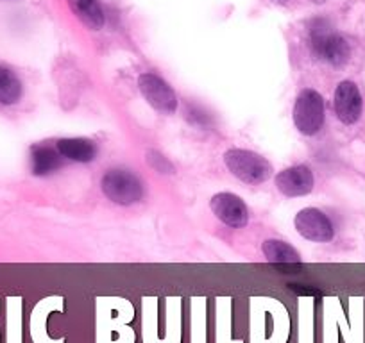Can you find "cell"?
Listing matches in <instances>:
<instances>
[{
	"instance_id": "obj_6",
	"label": "cell",
	"mask_w": 365,
	"mask_h": 343,
	"mask_svg": "<svg viewBox=\"0 0 365 343\" xmlns=\"http://www.w3.org/2000/svg\"><path fill=\"white\" fill-rule=\"evenodd\" d=\"M296 231L304 240L326 243L335 236V227L329 216L317 208H304L294 218Z\"/></svg>"
},
{
	"instance_id": "obj_1",
	"label": "cell",
	"mask_w": 365,
	"mask_h": 343,
	"mask_svg": "<svg viewBox=\"0 0 365 343\" xmlns=\"http://www.w3.org/2000/svg\"><path fill=\"white\" fill-rule=\"evenodd\" d=\"M308 45L312 54L333 66H342L349 61L351 48L346 38L340 36L326 20L317 19L308 29Z\"/></svg>"
},
{
	"instance_id": "obj_7",
	"label": "cell",
	"mask_w": 365,
	"mask_h": 343,
	"mask_svg": "<svg viewBox=\"0 0 365 343\" xmlns=\"http://www.w3.org/2000/svg\"><path fill=\"white\" fill-rule=\"evenodd\" d=\"M333 107L335 115L342 124L353 125L360 120L361 110H364V100L361 93L353 80H342L339 83L333 95Z\"/></svg>"
},
{
	"instance_id": "obj_9",
	"label": "cell",
	"mask_w": 365,
	"mask_h": 343,
	"mask_svg": "<svg viewBox=\"0 0 365 343\" xmlns=\"http://www.w3.org/2000/svg\"><path fill=\"white\" fill-rule=\"evenodd\" d=\"M274 183H276L279 194L285 197H301L314 190V172L307 164H296V167L279 172Z\"/></svg>"
},
{
	"instance_id": "obj_13",
	"label": "cell",
	"mask_w": 365,
	"mask_h": 343,
	"mask_svg": "<svg viewBox=\"0 0 365 343\" xmlns=\"http://www.w3.org/2000/svg\"><path fill=\"white\" fill-rule=\"evenodd\" d=\"M263 255L274 265H299L301 255L292 245L282 240H265L262 245Z\"/></svg>"
},
{
	"instance_id": "obj_2",
	"label": "cell",
	"mask_w": 365,
	"mask_h": 343,
	"mask_svg": "<svg viewBox=\"0 0 365 343\" xmlns=\"http://www.w3.org/2000/svg\"><path fill=\"white\" fill-rule=\"evenodd\" d=\"M224 163L237 179H240L245 184H252V186L265 183L272 176V164L252 150H227L224 154Z\"/></svg>"
},
{
	"instance_id": "obj_11",
	"label": "cell",
	"mask_w": 365,
	"mask_h": 343,
	"mask_svg": "<svg viewBox=\"0 0 365 343\" xmlns=\"http://www.w3.org/2000/svg\"><path fill=\"white\" fill-rule=\"evenodd\" d=\"M59 167H61V156L58 149L43 143L31 147V168L34 176H51Z\"/></svg>"
},
{
	"instance_id": "obj_8",
	"label": "cell",
	"mask_w": 365,
	"mask_h": 343,
	"mask_svg": "<svg viewBox=\"0 0 365 343\" xmlns=\"http://www.w3.org/2000/svg\"><path fill=\"white\" fill-rule=\"evenodd\" d=\"M213 215L227 227L242 229L249 222V209L245 202L235 194H217L210 202Z\"/></svg>"
},
{
	"instance_id": "obj_3",
	"label": "cell",
	"mask_w": 365,
	"mask_h": 343,
	"mask_svg": "<svg viewBox=\"0 0 365 343\" xmlns=\"http://www.w3.org/2000/svg\"><path fill=\"white\" fill-rule=\"evenodd\" d=\"M326 107L321 93L314 88L301 90L292 110L294 125L303 136H315L324 125Z\"/></svg>"
},
{
	"instance_id": "obj_14",
	"label": "cell",
	"mask_w": 365,
	"mask_h": 343,
	"mask_svg": "<svg viewBox=\"0 0 365 343\" xmlns=\"http://www.w3.org/2000/svg\"><path fill=\"white\" fill-rule=\"evenodd\" d=\"M24 93L22 80L8 66H0V104L2 106H13L20 102Z\"/></svg>"
},
{
	"instance_id": "obj_16",
	"label": "cell",
	"mask_w": 365,
	"mask_h": 343,
	"mask_svg": "<svg viewBox=\"0 0 365 343\" xmlns=\"http://www.w3.org/2000/svg\"><path fill=\"white\" fill-rule=\"evenodd\" d=\"M312 2H315V4H322V2H326V0H312Z\"/></svg>"
},
{
	"instance_id": "obj_15",
	"label": "cell",
	"mask_w": 365,
	"mask_h": 343,
	"mask_svg": "<svg viewBox=\"0 0 365 343\" xmlns=\"http://www.w3.org/2000/svg\"><path fill=\"white\" fill-rule=\"evenodd\" d=\"M147 163H149L150 168H154L156 172H160V174H174L175 168L172 167L170 161L167 159V157L163 156L161 152H158V150H149L147 152Z\"/></svg>"
},
{
	"instance_id": "obj_5",
	"label": "cell",
	"mask_w": 365,
	"mask_h": 343,
	"mask_svg": "<svg viewBox=\"0 0 365 343\" xmlns=\"http://www.w3.org/2000/svg\"><path fill=\"white\" fill-rule=\"evenodd\" d=\"M138 88L142 92L143 99L149 102L150 107L163 115H172L178 110V97L170 88V84L161 79L156 73H142L138 77Z\"/></svg>"
},
{
	"instance_id": "obj_10",
	"label": "cell",
	"mask_w": 365,
	"mask_h": 343,
	"mask_svg": "<svg viewBox=\"0 0 365 343\" xmlns=\"http://www.w3.org/2000/svg\"><path fill=\"white\" fill-rule=\"evenodd\" d=\"M56 149L59 156L76 163H90L97 157V145L88 138H61Z\"/></svg>"
},
{
	"instance_id": "obj_12",
	"label": "cell",
	"mask_w": 365,
	"mask_h": 343,
	"mask_svg": "<svg viewBox=\"0 0 365 343\" xmlns=\"http://www.w3.org/2000/svg\"><path fill=\"white\" fill-rule=\"evenodd\" d=\"M68 6L81 23L91 31H101L104 27V11L99 0H68Z\"/></svg>"
},
{
	"instance_id": "obj_4",
	"label": "cell",
	"mask_w": 365,
	"mask_h": 343,
	"mask_svg": "<svg viewBox=\"0 0 365 343\" xmlns=\"http://www.w3.org/2000/svg\"><path fill=\"white\" fill-rule=\"evenodd\" d=\"M101 190L108 201L118 206H131L142 201L143 184L140 177L125 168H113L104 174L101 181Z\"/></svg>"
}]
</instances>
